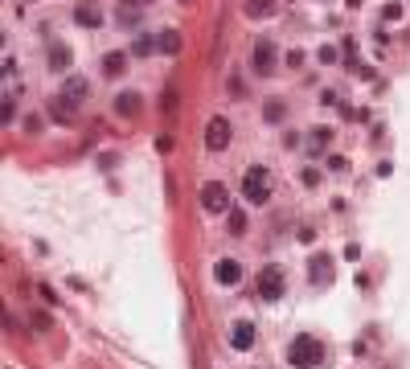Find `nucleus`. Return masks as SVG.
I'll list each match as a JSON object with an SVG mask.
<instances>
[{
	"instance_id": "f257e3e1",
	"label": "nucleus",
	"mask_w": 410,
	"mask_h": 369,
	"mask_svg": "<svg viewBox=\"0 0 410 369\" xmlns=\"http://www.w3.org/2000/svg\"><path fill=\"white\" fill-rule=\"evenodd\" d=\"M329 361V345L312 333H300L292 345H287V366L292 369H320Z\"/></svg>"
},
{
	"instance_id": "f03ea898",
	"label": "nucleus",
	"mask_w": 410,
	"mask_h": 369,
	"mask_svg": "<svg viewBox=\"0 0 410 369\" xmlns=\"http://www.w3.org/2000/svg\"><path fill=\"white\" fill-rule=\"evenodd\" d=\"M242 197H246L251 205H263V201L271 197V173H267L263 164H251V168L242 173Z\"/></svg>"
},
{
	"instance_id": "7ed1b4c3",
	"label": "nucleus",
	"mask_w": 410,
	"mask_h": 369,
	"mask_svg": "<svg viewBox=\"0 0 410 369\" xmlns=\"http://www.w3.org/2000/svg\"><path fill=\"white\" fill-rule=\"evenodd\" d=\"M255 296H259V300H283V296H287V275H283L275 263L263 267L259 279H255Z\"/></svg>"
},
{
	"instance_id": "20e7f679",
	"label": "nucleus",
	"mask_w": 410,
	"mask_h": 369,
	"mask_svg": "<svg viewBox=\"0 0 410 369\" xmlns=\"http://www.w3.org/2000/svg\"><path fill=\"white\" fill-rule=\"evenodd\" d=\"M251 70H255L259 78H271V74L279 70V53H275V41H271V37L255 41V49H251Z\"/></svg>"
},
{
	"instance_id": "39448f33",
	"label": "nucleus",
	"mask_w": 410,
	"mask_h": 369,
	"mask_svg": "<svg viewBox=\"0 0 410 369\" xmlns=\"http://www.w3.org/2000/svg\"><path fill=\"white\" fill-rule=\"evenodd\" d=\"M201 209L205 214H230V189L222 181H205L201 185Z\"/></svg>"
},
{
	"instance_id": "423d86ee",
	"label": "nucleus",
	"mask_w": 410,
	"mask_h": 369,
	"mask_svg": "<svg viewBox=\"0 0 410 369\" xmlns=\"http://www.w3.org/2000/svg\"><path fill=\"white\" fill-rule=\"evenodd\" d=\"M230 140H234L230 119H226V115H214V119H209V127H205V148H209V152H226V148H230Z\"/></svg>"
},
{
	"instance_id": "0eeeda50",
	"label": "nucleus",
	"mask_w": 410,
	"mask_h": 369,
	"mask_svg": "<svg viewBox=\"0 0 410 369\" xmlns=\"http://www.w3.org/2000/svg\"><path fill=\"white\" fill-rule=\"evenodd\" d=\"M214 279H218L222 288H238V283H242V263H238V259H222V263L214 267Z\"/></svg>"
},
{
	"instance_id": "6e6552de",
	"label": "nucleus",
	"mask_w": 410,
	"mask_h": 369,
	"mask_svg": "<svg viewBox=\"0 0 410 369\" xmlns=\"http://www.w3.org/2000/svg\"><path fill=\"white\" fill-rule=\"evenodd\" d=\"M308 279H312L316 288L333 283V259H329V255H312V259H308Z\"/></svg>"
},
{
	"instance_id": "1a4fd4ad",
	"label": "nucleus",
	"mask_w": 410,
	"mask_h": 369,
	"mask_svg": "<svg viewBox=\"0 0 410 369\" xmlns=\"http://www.w3.org/2000/svg\"><path fill=\"white\" fill-rule=\"evenodd\" d=\"M251 345H255V325H251V320H238V325L230 329V349L246 353Z\"/></svg>"
},
{
	"instance_id": "9d476101",
	"label": "nucleus",
	"mask_w": 410,
	"mask_h": 369,
	"mask_svg": "<svg viewBox=\"0 0 410 369\" xmlns=\"http://www.w3.org/2000/svg\"><path fill=\"white\" fill-rule=\"evenodd\" d=\"M140 107H144V103H140V94H136V90L115 94V111H119L123 119H136V115H140Z\"/></svg>"
},
{
	"instance_id": "9b49d317",
	"label": "nucleus",
	"mask_w": 410,
	"mask_h": 369,
	"mask_svg": "<svg viewBox=\"0 0 410 369\" xmlns=\"http://www.w3.org/2000/svg\"><path fill=\"white\" fill-rule=\"evenodd\" d=\"M74 21H78V25H86V29H99V25H103V12H99L94 4H86V0H82V4L74 8Z\"/></svg>"
},
{
	"instance_id": "f8f14e48",
	"label": "nucleus",
	"mask_w": 410,
	"mask_h": 369,
	"mask_svg": "<svg viewBox=\"0 0 410 369\" xmlns=\"http://www.w3.org/2000/svg\"><path fill=\"white\" fill-rule=\"evenodd\" d=\"M123 70H127V53H119V49H111V53L103 58V74H107V78H119Z\"/></svg>"
},
{
	"instance_id": "ddd939ff",
	"label": "nucleus",
	"mask_w": 410,
	"mask_h": 369,
	"mask_svg": "<svg viewBox=\"0 0 410 369\" xmlns=\"http://www.w3.org/2000/svg\"><path fill=\"white\" fill-rule=\"evenodd\" d=\"M86 90H90V86H86L82 78H74V74H70V78H66V86H62V99H70V103L78 107V103L86 99Z\"/></svg>"
},
{
	"instance_id": "4468645a",
	"label": "nucleus",
	"mask_w": 410,
	"mask_h": 369,
	"mask_svg": "<svg viewBox=\"0 0 410 369\" xmlns=\"http://www.w3.org/2000/svg\"><path fill=\"white\" fill-rule=\"evenodd\" d=\"M70 62H74V58H70V49L53 41V45H49V70H57V74H62V70H70Z\"/></svg>"
},
{
	"instance_id": "2eb2a0df",
	"label": "nucleus",
	"mask_w": 410,
	"mask_h": 369,
	"mask_svg": "<svg viewBox=\"0 0 410 369\" xmlns=\"http://www.w3.org/2000/svg\"><path fill=\"white\" fill-rule=\"evenodd\" d=\"M156 45H160L164 53H181V33H177V29H164V33L156 37Z\"/></svg>"
},
{
	"instance_id": "dca6fc26",
	"label": "nucleus",
	"mask_w": 410,
	"mask_h": 369,
	"mask_svg": "<svg viewBox=\"0 0 410 369\" xmlns=\"http://www.w3.org/2000/svg\"><path fill=\"white\" fill-rule=\"evenodd\" d=\"M283 115H287V103H283V99H271V103L263 107V119H267V123H279Z\"/></svg>"
},
{
	"instance_id": "f3484780",
	"label": "nucleus",
	"mask_w": 410,
	"mask_h": 369,
	"mask_svg": "<svg viewBox=\"0 0 410 369\" xmlns=\"http://www.w3.org/2000/svg\"><path fill=\"white\" fill-rule=\"evenodd\" d=\"M226 226H230L234 238H242V234H246V214H242V209H230V214H226Z\"/></svg>"
},
{
	"instance_id": "a211bd4d",
	"label": "nucleus",
	"mask_w": 410,
	"mask_h": 369,
	"mask_svg": "<svg viewBox=\"0 0 410 369\" xmlns=\"http://www.w3.org/2000/svg\"><path fill=\"white\" fill-rule=\"evenodd\" d=\"M275 12V0H246V16H271Z\"/></svg>"
},
{
	"instance_id": "6ab92c4d",
	"label": "nucleus",
	"mask_w": 410,
	"mask_h": 369,
	"mask_svg": "<svg viewBox=\"0 0 410 369\" xmlns=\"http://www.w3.org/2000/svg\"><path fill=\"white\" fill-rule=\"evenodd\" d=\"M49 111H53V119H62V123H70V119H74V103L53 99V103H49Z\"/></svg>"
},
{
	"instance_id": "aec40b11",
	"label": "nucleus",
	"mask_w": 410,
	"mask_h": 369,
	"mask_svg": "<svg viewBox=\"0 0 410 369\" xmlns=\"http://www.w3.org/2000/svg\"><path fill=\"white\" fill-rule=\"evenodd\" d=\"M329 140H333V131H329V127H316V136H312V148L320 152V148H324Z\"/></svg>"
},
{
	"instance_id": "412c9836",
	"label": "nucleus",
	"mask_w": 410,
	"mask_h": 369,
	"mask_svg": "<svg viewBox=\"0 0 410 369\" xmlns=\"http://www.w3.org/2000/svg\"><path fill=\"white\" fill-rule=\"evenodd\" d=\"M29 325H33V329H41V333H45V329H49V325H53V320H49V312H33V316H29Z\"/></svg>"
},
{
	"instance_id": "4be33fe9",
	"label": "nucleus",
	"mask_w": 410,
	"mask_h": 369,
	"mask_svg": "<svg viewBox=\"0 0 410 369\" xmlns=\"http://www.w3.org/2000/svg\"><path fill=\"white\" fill-rule=\"evenodd\" d=\"M131 53H136V58H144V53H152V37H140V41H136V49H131Z\"/></svg>"
},
{
	"instance_id": "5701e85b",
	"label": "nucleus",
	"mask_w": 410,
	"mask_h": 369,
	"mask_svg": "<svg viewBox=\"0 0 410 369\" xmlns=\"http://www.w3.org/2000/svg\"><path fill=\"white\" fill-rule=\"evenodd\" d=\"M12 119H16V99L8 94V99H4V123H12Z\"/></svg>"
},
{
	"instance_id": "b1692460",
	"label": "nucleus",
	"mask_w": 410,
	"mask_h": 369,
	"mask_svg": "<svg viewBox=\"0 0 410 369\" xmlns=\"http://www.w3.org/2000/svg\"><path fill=\"white\" fill-rule=\"evenodd\" d=\"M21 127H25V136H37V131H41V119H37V115H29Z\"/></svg>"
},
{
	"instance_id": "393cba45",
	"label": "nucleus",
	"mask_w": 410,
	"mask_h": 369,
	"mask_svg": "<svg viewBox=\"0 0 410 369\" xmlns=\"http://www.w3.org/2000/svg\"><path fill=\"white\" fill-rule=\"evenodd\" d=\"M320 62H324V66H337V49H333V45H324V49H320Z\"/></svg>"
},
{
	"instance_id": "a878e982",
	"label": "nucleus",
	"mask_w": 410,
	"mask_h": 369,
	"mask_svg": "<svg viewBox=\"0 0 410 369\" xmlns=\"http://www.w3.org/2000/svg\"><path fill=\"white\" fill-rule=\"evenodd\" d=\"M329 168H333V173H345V168H349V160H345V156H329Z\"/></svg>"
},
{
	"instance_id": "bb28decb",
	"label": "nucleus",
	"mask_w": 410,
	"mask_h": 369,
	"mask_svg": "<svg viewBox=\"0 0 410 369\" xmlns=\"http://www.w3.org/2000/svg\"><path fill=\"white\" fill-rule=\"evenodd\" d=\"M287 66H292V70H300V66H304V53H300V49H292V53H287Z\"/></svg>"
},
{
	"instance_id": "cd10ccee",
	"label": "nucleus",
	"mask_w": 410,
	"mask_h": 369,
	"mask_svg": "<svg viewBox=\"0 0 410 369\" xmlns=\"http://www.w3.org/2000/svg\"><path fill=\"white\" fill-rule=\"evenodd\" d=\"M136 4H140V8H144V4H152V0H136Z\"/></svg>"
},
{
	"instance_id": "c85d7f7f",
	"label": "nucleus",
	"mask_w": 410,
	"mask_h": 369,
	"mask_svg": "<svg viewBox=\"0 0 410 369\" xmlns=\"http://www.w3.org/2000/svg\"><path fill=\"white\" fill-rule=\"evenodd\" d=\"M181 4H189V0H181Z\"/></svg>"
}]
</instances>
